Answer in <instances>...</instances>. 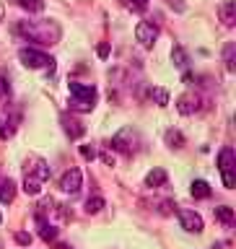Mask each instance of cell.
<instances>
[{
    "instance_id": "6da1fadb",
    "label": "cell",
    "mask_w": 236,
    "mask_h": 249,
    "mask_svg": "<svg viewBox=\"0 0 236 249\" xmlns=\"http://www.w3.org/2000/svg\"><path fill=\"white\" fill-rule=\"evenodd\" d=\"M16 34L26 36L29 42H34V44L52 47V44L60 42L62 31H60L57 21H21L18 26H16Z\"/></svg>"
},
{
    "instance_id": "7a4b0ae2",
    "label": "cell",
    "mask_w": 236,
    "mask_h": 249,
    "mask_svg": "<svg viewBox=\"0 0 236 249\" xmlns=\"http://www.w3.org/2000/svg\"><path fill=\"white\" fill-rule=\"evenodd\" d=\"M47 179H50V166H47V161L39 159V156H31L26 161V166H23V187L21 190L26 195H31V197H36V195L42 192Z\"/></svg>"
},
{
    "instance_id": "3957f363",
    "label": "cell",
    "mask_w": 236,
    "mask_h": 249,
    "mask_svg": "<svg viewBox=\"0 0 236 249\" xmlns=\"http://www.w3.org/2000/svg\"><path fill=\"white\" fill-rule=\"evenodd\" d=\"M68 91H70V101H68L70 112H91L99 101V91H96V86H91V83L70 81Z\"/></svg>"
},
{
    "instance_id": "277c9868",
    "label": "cell",
    "mask_w": 236,
    "mask_h": 249,
    "mask_svg": "<svg viewBox=\"0 0 236 249\" xmlns=\"http://www.w3.org/2000/svg\"><path fill=\"white\" fill-rule=\"evenodd\" d=\"M18 60H21V65L29 68V70H54V57L42 52V50H36V47H21Z\"/></svg>"
},
{
    "instance_id": "5b68a950",
    "label": "cell",
    "mask_w": 236,
    "mask_h": 249,
    "mask_svg": "<svg viewBox=\"0 0 236 249\" xmlns=\"http://www.w3.org/2000/svg\"><path fill=\"white\" fill-rule=\"evenodd\" d=\"M218 171H221L226 190H234L236 187V153H234L231 145H226L218 151Z\"/></svg>"
},
{
    "instance_id": "8992f818",
    "label": "cell",
    "mask_w": 236,
    "mask_h": 249,
    "mask_svg": "<svg viewBox=\"0 0 236 249\" xmlns=\"http://www.w3.org/2000/svg\"><path fill=\"white\" fill-rule=\"evenodd\" d=\"M135 143H138L135 130H132V127H122L112 140H109V148H112V151H120L125 156H132V153H135V148H138Z\"/></svg>"
},
{
    "instance_id": "52a82bcc",
    "label": "cell",
    "mask_w": 236,
    "mask_h": 249,
    "mask_svg": "<svg viewBox=\"0 0 236 249\" xmlns=\"http://www.w3.org/2000/svg\"><path fill=\"white\" fill-rule=\"evenodd\" d=\"M177 218H179V223H182V229L190 231V233H200L202 229H205V221H202V215L198 213V210L182 208V210H177Z\"/></svg>"
},
{
    "instance_id": "ba28073f",
    "label": "cell",
    "mask_w": 236,
    "mask_h": 249,
    "mask_svg": "<svg viewBox=\"0 0 236 249\" xmlns=\"http://www.w3.org/2000/svg\"><path fill=\"white\" fill-rule=\"evenodd\" d=\"M83 187V171L81 169H68L65 174L60 177V190L65 195H78Z\"/></svg>"
},
{
    "instance_id": "9c48e42d",
    "label": "cell",
    "mask_w": 236,
    "mask_h": 249,
    "mask_svg": "<svg viewBox=\"0 0 236 249\" xmlns=\"http://www.w3.org/2000/svg\"><path fill=\"white\" fill-rule=\"evenodd\" d=\"M200 109H202V99L198 96V93H192V91H187V93H182V96L177 99V112L184 114V117H192L195 112H200Z\"/></svg>"
},
{
    "instance_id": "30bf717a",
    "label": "cell",
    "mask_w": 236,
    "mask_h": 249,
    "mask_svg": "<svg viewBox=\"0 0 236 249\" xmlns=\"http://www.w3.org/2000/svg\"><path fill=\"white\" fill-rule=\"evenodd\" d=\"M60 124H62V132L70 138V140H81L83 135H86V127H83V122L78 120V117H73V114H60Z\"/></svg>"
},
{
    "instance_id": "8fae6325",
    "label": "cell",
    "mask_w": 236,
    "mask_h": 249,
    "mask_svg": "<svg viewBox=\"0 0 236 249\" xmlns=\"http://www.w3.org/2000/svg\"><path fill=\"white\" fill-rule=\"evenodd\" d=\"M135 39L143 47H153L156 39H159V26H153L151 21H138L135 26Z\"/></svg>"
},
{
    "instance_id": "7c38bea8",
    "label": "cell",
    "mask_w": 236,
    "mask_h": 249,
    "mask_svg": "<svg viewBox=\"0 0 236 249\" xmlns=\"http://www.w3.org/2000/svg\"><path fill=\"white\" fill-rule=\"evenodd\" d=\"M34 221H36V231H39V239H42V241H47V244H50V241L57 239V229L50 223V218H47L44 213H36Z\"/></svg>"
},
{
    "instance_id": "4fadbf2b",
    "label": "cell",
    "mask_w": 236,
    "mask_h": 249,
    "mask_svg": "<svg viewBox=\"0 0 236 249\" xmlns=\"http://www.w3.org/2000/svg\"><path fill=\"white\" fill-rule=\"evenodd\" d=\"M16 127H18V117L11 114V112H0V138L3 140H11L16 135Z\"/></svg>"
},
{
    "instance_id": "5bb4252c",
    "label": "cell",
    "mask_w": 236,
    "mask_h": 249,
    "mask_svg": "<svg viewBox=\"0 0 236 249\" xmlns=\"http://www.w3.org/2000/svg\"><path fill=\"white\" fill-rule=\"evenodd\" d=\"M16 192H18V184L11 177H0V202L3 205H11L16 200Z\"/></svg>"
},
{
    "instance_id": "9a60e30c",
    "label": "cell",
    "mask_w": 236,
    "mask_h": 249,
    "mask_svg": "<svg viewBox=\"0 0 236 249\" xmlns=\"http://www.w3.org/2000/svg\"><path fill=\"white\" fill-rule=\"evenodd\" d=\"M166 182H169V174L163 171L161 166H156V169H151L145 174V187L148 190H159V187H166Z\"/></svg>"
},
{
    "instance_id": "2e32d148",
    "label": "cell",
    "mask_w": 236,
    "mask_h": 249,
    "mask_svg": "<svg viewBox=\"0 0 236 249\" xmlns=\"http://www.w3.org/2000/svg\"><path fill=\"white\" fill-rule=\"evenodd\" d=\"M213 215H216V221L221 223L223 229H234V223H236L234 208H229V205H221V208H216V210H213Z\"/></svg>"
},
{
    "instance_id": "e0dca14e",
    "label": "cell",
    "mask_w": 236,
    "mask_h": 249,
    "mask_svg": "<svg viewBox=\"0 0 236 249\" xmlns=\"http://www.w3.org/2000/svg\"><path fill=\"white\" fill-rule=\"evenodd\" d=\"M218 13H221L223 26H229V29H231L234 23H236V3H234V0H226V3H221Z\"/></svg>"
},
{
    "instance_id": "ac0fdd59",
    "label": "cell",
    "mask_w": 236,
    "mask_h": 249,
    "mask_svg": "<svg viewBox=\"0 0 236 249\" xmlns=\"http://www.w3.org/2000/svg\"><path fill=\"white\" fill-rule=\"evenodd\" d=\"M171 62H174L179 70H187V65H190V54H187V50H184L182 44L171 47Z\"/></svg>"
},
{
    "instance_id": "d6986e66",
    "label": "cell",
    "mask_w": 236,
    "mask_h": 249,
    "mask_svg": "<svg viewBox=\"0 0 236 249\" xmlns=\"http://www.w3.org/2000/svg\"><path fill=\"white\" fill-rule=\"evenodd\" d=\"M190 192H192V197H195V200H208L210 195H213V190H210V184L205 182V179H195Z\"/></svg>"
},
{
    "instance_id": "ffe728a7",
    "label": "cell",
    "mask_w": 236,
    "mask_h": 249,
    "mask_svg": "<svg viewBox=\"0 0 236 249\" xmlns=\"http://www.w3.org/2000/svg\"><path fill=\"white\" fill-rule=\"evenodd\" d=\"M104 205H107V200L101 197V195H93V197H89V200H86L83 210H86L89 215H96V213H101V210H104Z\"/></svg>"
},
{
    "instance_id": "44dd1931",
    "label": "cell",
    "mask_w": 236,
    "mask_h": 249,
    "mask_svg": "<svg viewBox=\"0 0 236 249\" xmlns=\"http://www.w3.org/2000/svg\"><path fill=\"white\" fill-rule=\"evenodd\" d=\"M163 143H166L169 148H182V145H184V135H182L179 130L169 127L166 132H163Z\"/></svg>"
},
{
    "instance_id": "7402d4cb",
    "label": "cell",
    "mask_w": 236,
    "mask_h": 249,
    "mask_svg": "<svg viewBox=\"0 0 236 249\" xmlns=\"http://www.w3.org/2000/svg\"><path fill=\"white\" fill-rule=\"evenodd\" d=\"M148 93H151V99H153L159 107H166V104H169V91L163 89V86H153Z\"/></svg>"
},
{
    "instance_id": "603a6c76",
    "label": "cell",
    "mask_w": 236,
    "mask_h": 249,
    "mask_svg": "<svg viewBox=\"0 0 236 249\" xmlns=\"http://www.w3.org/2000/svg\"><path fill=\"white\" fill-rule=\"evenodd\" d=\"M16 3H18L26 13H42V11H44V3H42V0H16Z\"/></svg>"
},
{
    "instance_id": "cb8c5ba5",
    "label": "cell",
    "mask_w": 236,
    "mask_h": 249,
    "mask_svg": "<svg viewBox=\"0 0 236 249\" xmlns=\"http://www.w3.org/2000/svg\"><path fill=\"white\" fill-rule=\"evenodd\" d=\"M234 52H236V44H234V42H229V44L223 47V62H226V68H229L231 73L236 70V62H234Z\"/></svg>"
},
{
    "instance_id": "d4e9b609",
    "label": "cell",
    "mask_w": 236,
    "mask_h": 249,
    "mask_svg": "<svg viewBox=\"0 0 236 249\" xmlns=\"http://www.w3.org/2000/svg\"><path fill=\"white\" fill-rule=\"evenodd\" d=\"M13 241L18 247H31V233L29 231H16L13 233Z\"/></svg>"
},
{
    "instance_id": "484cf974",
    "label": "cell",
    "mask_w": 236,
    "mask_h": 249,
    "mask_svg": "<svg viewBox=\"0 0 236 249\" xmlns=\"http://www.w3.org/2000/svg\"><path fill=\"white\" fill-rule=\"evenodd\" d=\"M159 213H161V215H171V213H177L174 200H161V202H159Z\"/></svg>"
},
{
    "instance_id": "4316f807",
    "label": "cell",
    "mask_w": 236,
    "mask_h": 249,
    "mask_svg": "<svg viewBox=\"0 0 236 249\" xmlns=\"http://www.w3.org/2000/svg\"><path fill=\"white\" fill-rule=\"evenodd\" d=\"M125 5L132 8V11H145V8H148V0H125Z\"/></svg>"
},
{
    "instance_id": "83f0119b",
    "label": "cell",
    "mask_w": 236,
    "mask_h": 249,
    "mask_svg": "<svg viewBox=\"0 0 236 249\" xmlns=\"http://www.w3.org/2000/svg\"><path fill=\"white\" fill-rule=\"evenodd\" d=\"M81 156L86 161H93V159H96V148H93V145H81Z\"/></svg>"
},
{
    "instance_id": "f1b7e54d",
    "label": "cell",
    "mask_w": 236,
    "mask_h": 249,
    "mask_svg": "<svg viewBox=\"0 0 236 249\" xmlns=\"http://www.w3.org/2000/svg\"><path fill=\"white\" fill-rule=\"evenodd\" d=\"M5 96H11V86H8V81L0 75V101H3Z\"/></svg>"
},
{
    "instance_id": "f546056e",
    "label": "cell",
    "mask_w": 236,
    "mask_h": 249,
    "mask_svg": "<svg viewBox=\"0 0 236 249\" xmlns=\"http://www.w3.org/2000/svg\"><path fill=\"white\" fill-rule=\"evenodd\" d=\"M166 3H169L171 8H174V11H177V13H184V8H187V5L182 3V0H166Z\"/></svg>"
},
{
    "instance_id": "4dcf8cb0",
    "label": "cell",
    "mask_w": 236,
    "mask_h": 249,
    "mask_svg": "<svg viewBox=\"0 0 236 249\" xmlns=\"http://www.w3.org/2000/svg\"><path fill=\"white\" fill-rule=\"evenodd\" d=\"M96 54H99L101 60H107V57H109V44H107V42H104V44H99V50H96Z\"/></svg>"
},
{
    "instance_id": "1f68e13d",
    "label": "cell",
    "mask_w": 236,
    "mask_h": 249,
    "mask_svg": "<svg viewBox=\"0 0 236 249\" xmlns=\"http://www.w3.org/2000/svg\"><path fill=\"white\" fill-rule=\"evenodd\" d=\"M101 161L109 163V166H114V153H101Z\"/></svg>"
},
{
    "instance_id": "d6a6232c",
    "label": "cell",
    "mask_w": 236,
    "mask_h": 249,
    "mask_svg": "<svg viewBox=\"0 0 236 249\" xmlns=\"http://www.w3.org/2000/svg\"><path fill=\"white\" fill-rule=\"evenodd\" d=\"M3 16H5V8H3V5H0V21H3Z\"/></svg>"
},
{
    "instance_id": "836d02e7",
    "label": "cell",
    "mask_w": 236,
    "mask_h": 249,
    "mask_svg": "<svg viewBox=\"0 0 236 249\" xmlns=\"http://www.w3.org/2000/svg\"><path fill=\"white\" fill-rule=\"evenodd\" d=\"M54 249H70L68 244H57V247H54Z\"/></svg>"
},
{
    "instance_id": "e575fe53",
    "label": "cell",
    "mask_w": 236,
    "mask_h": 249,
    "mask_svg": "<svg viewBox=\"0 0 236 249\" xmlns=\"http://www.w3.org/2000/svg\"><path fill=\"white\" fill-rule=\"evenodd\" d=\"M213 249H223V247H221V244H213Z\"/></svg>"
},
{
    "instance_id": "d590c367",
    "label": "cell",
    "mask_w": 236,
    "mask_h": 249,
    "mask_svg": "<svg viewBox=\"0 0 236 249\" xmlns=\"http://www.w3.org/2000/svg\"><path fill=\"white\" fill-rule=\"evenodd\" d=\"M0 249H3V241H0Z\"/></svg>"
}]
</instances>
